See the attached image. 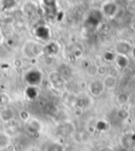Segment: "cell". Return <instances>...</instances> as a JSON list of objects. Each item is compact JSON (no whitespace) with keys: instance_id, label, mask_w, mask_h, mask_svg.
<instances>
[{"instance_id":"34","label":"cell","mask_w":135,"mask_h":151,"mask_svg":"<svg viewBox=\"0 0 135 151\" xmlns=\"http://www.w3.org/2000/svg\"><path fill=\"white\" fill-rule=\"evenodd\" d=\"M132 137H133V139H134V142H135V132L132 134Z\"/></svg>"},{"instance_id":"32","label":"cell","mask_w":135,"mask_h":151,"mask_svg":"<svg viewBox=\"0 0 135 151\" xmlns=\"http://www.w3.org/2000/svg\"><path fill=\"white\" fill-rule=\"evenodd\" d=\"M99 151H111L109 148H103V149H100Z\"/></svg>"},{"instance_id":"26","label":"cell","mask_w":135,"mask_h":151,"mask_svg":"<svg viewBox=\"0 0 135 151\" xmlns=\"http://www.w3.org/2000/svg\"><path fill=\"white\" fill-rule=\"evenodd\" d=\"M10 103V96L6 93H0V106H6Z\"/></svg>"},{"instance_id":"21","label":"cell","mask_w":135,"mask_h":151,"mask_svg":"<svg viewBox=\"0 0 135 151\" xmlns=\"http://www.w3.org/2000/svg\"><path fill=\"white\" fill-rule=\"evenodd\" d=\"M16 4H17V1H16V0H2V1H1L2 9L5 11L14 9L16 6Z\"/></svg>"},{"instance_id":"31","label":"cell","mask_w":135,"mask_h":151,"mask_svg":"<svg viewBox=\"0 0 135 151\" xmlns=\"http://www.w3.org/2000/svg\"><path fill=\"white\" fill-rule=\"evenodd\" d=\"M132 28L135 30V17H134V19H133V21H132Z\"/></svg>"},{"instance_id":"8","label":"cell","mask_w":135,"mask_h":151,"mask_svg":"<svg viewBox=\"0 0 135 151\" xmlns=\"http://www.w3.org/2000/svg\"><path fill=\"white\" fill-rule=\"evenodd\" d=\"M50 35V29L47 25H38L35 29V36L39 40H49Z\"/></svg>"},{"instance_id":"4","label":"cell","mask_w":135,"mask_h":151,"mask_svg":"<svg viewBox=\"0 0 135 151\" xmlns=\"http://www.w3.org/2000/svg\"><path fill=\"white\" fill-rule=\"evenodd\" d=\"M103 18V15H101V13H100V11L93 10V11H91L90 14L88 15L85 23H87V25L90 27V28H96V27H98L99 23L101 22Z\"/></svg>"},{"instance_id":"27","label":"cell","mask_w":135,"mask_h":151,"mask_svg":"<svg viewBox=\"0 0 135 151\" xmlns=\"http://www.w3.org/2000/svg\"><path fill=\"white\" fill-rule=\"evenodd\" d=\"M20 119H22L23 122H28L30 119V114H29L28 111H22L20 113Z\"/></svg>"},{"instance_id":"18","label":"cell","mask_w":135,"mask_h":151,"mask_svg":"<svg viewBox=\"0 0 135 151\" xmlns=\"http://www.w3.org/2000/svg\"><path fill=\"white\" fill-rule=\"evenodd\" d=\"M41 3L43 4L48 13L51 12H55L56 10V0H40Z\"/></svg>"},{"instance_id":"13","label":"cell","mask_w":135,"mask_h":151,"mask_svg":"<svg viewBox=\"0 0 135 151\" xmlns=\"http://www.w3.org/2000/svg\"><path fill=\"white\" fill-rule=\"evenodd\" d=\"M121 146L124 149H127V150H130V149L134 148L135 146V142L132 137V134H125V135L121 136Z\"/></svg>"},{"instance_id":"10","label":"cell","mask_w":135,"mask_h":151,"mask_svg":"<svg viewBox=\"0 0 135 151\" xmlns=\"http://www.w3.org/2000/svg\"><path fill=\"white\" fill-rule=\"evenodd\" d=\"M42 128V125L38 119H30L27 122V130L30 133H38Z\"/></svg>"},{"instance_id":"12","label":"cell","mask_w":135,"mask_h":151,"mask_svg":"<svg viewBox=\"0 0 135 151\" xmlns=\"http://www.w3.org/2000/svg\"><path fill=\"white\" fill-rule=\"evenodd\" d=\"M116 67L118 69H126L130 65V58L128 55H121V54H116L115 59H114Z\"/></svg>"},{"instance_id":"23","label":"cell","mask_w":135,"mask_h":151,"mask_svg":"<svg viewBox=\"0 0 135 151\" xmlns=\"http://www.w3.org/2000/svg\"><path fill=\"white\" fill-rule=\"evenodd\" d=\"M45 151H65V150H63V147L61 146L60 144L52 143V144H50L48 147H47Z\"/></svg>"},{"instance_id":"22","label":"cell","mask_w":135,"mask_h":151,"mask_svg":"<svg viewBox=\"0 0 135 151\" xmlns=\"http://www.w3.org/2000/svg\"><path fill=\"white\" fill-rule=\"evenodd\" d=\"M130 101V96L128 95L127 93H120L119 95L117 96V103L119 104L120 106H125L129 103Z\"/></svg>"},{"instance_id":"17","label":"cell","mask_w":135,"mask_h":151,"mask_svg":"<svg viewBox=\"0 0 135 151\" xmlns=\"http://www.w3.org/2000/svg\"><path fill=\"white\" fill-rule=\"evenodd\" d=\"M39 95V90H38V87H31L29 86L28 88L25 89V96L33 101V99H36Z\"/></svg>"},{"instance_id":"11","label":"cell","mask_w":135,"mask_h":151,"mask_svg":"<svg viewBox=\"0 0 135 151\" xmlns=\"http://www.w3.org/2000/svg\"><path fill=\"white\" fill-rule=\"evenodd\" d=\"M103 87H105V90H113L116 87V85H117V78L114 75L108 74V75H106L103 77Z\"/></svg>"},{"instance_id":"29","label":"cell","mask_w":135,"mask_h":151,"mask_svg":"<svg viewBox=\"0 0 135 151\" xmlns=\"http://www.w3.org/2000/svg\"><path fill=\"white\" fill-rule=\"evenodd\" d=\"M131 56L135 59V47H133L132 48V51H131Z\"/></svg>"},{"instance_id":"7","label":"cell","mask_w":135,"mask_h":151,"mask_svg":"<svg viewBox=\"0 0 135 151\" xmlns=\"http://www.w3.org/2000/svg\"><path fill=\"white\" fill-rule=\"evenodd\" d=\"M132 45L130 42L126 40H120L115 45V54H121V55H128L131 54Z\"/></svg>"},{"instance_id":"28","label":"cell","mask_w":135,"mask_h":151,"mask_svg":"<svg viewBox=\"0 0 135 151\" xmlns=\"http://www.w3.org/2000/svg\"><path fill=\"white\" fill-rule=\"evenodd\" d=\"M128 8H129L130 12H132L135 14V0H130V2H129V4H128Z\"/></svg>"},{"instance_id":"2","label":"cell","mask_w":135,"mask_h":151,"mask_svg":"<svg viewBox=\"0 0 135 151\" xmlns=\"http://www.w3.org/2000/svg\"><path fill=\"white\" fill-rule=\"evenodd\" d=\"M119 6L114 0H106L100 6V13L103 17L106 18H114L118 14Z\"/></svg>"},{"instance_id":"30","label":"cell","mask_w":135,"mask_h":151,"mask_svg":"<svg viewBox=\"0 0 135 151\" xmlns=\"http://www.w3.org/2000/svg\"><path fill=\"white\" fill-rule=\"evenodd\" d=\"M3 41V34H2V31H1V29H0V43Z\"/></svg>"},{"instance_id":"5","label":"cell","mask_w":135,"mask_h":151,"mask_svg":"<svg viewBox=\"0 0 135 151\" xmlns=\"http://www.w3.org/2000/svg\"><path fill=\"white\" fill-rule=\"evenodd\" d=\"M88 89H89V92L92 96H100L101 94L105 92V87H103V83L101 79H94L92 81L89 86H88Z\"/></svg>"},{"instance_id":"9","label":"cell","mask_w":135,"mask_h":151,"mask_svg":"<svg viewBox=\"0 0 135 151\" xmlns=\"http://www.w3.org/2000/svg\"><path fill=\"white\" fill-rule=\"evenodd\" d=\"M59 52V45L55 41H49L45 45H43V53L48 56H54Z\"/></svg>"},{"instance_id":"25","label":"cell","mask_w":135,"mask_h":151,"mask_svg":"<svg viewBox=\"0 0 135 151\" xmlns=\"http://www.w3.org/2000/svg\"><path fill=\"white\" fill-rule=\"evenodd\" d=\"M115 52H112V51H107L105 54H103V58L106 59V61H109V63H112L115 59Z\"/></svg>"},{"instance_id":"3","label":"cell","mask_w":135,"mask_h":151,"mask_svg":"<svg viewBox=\"0 0 135 151\" xmlns=\"http://www.w3.org/2000/svg\"><path fill=\"white\" fill-rule=\"evenodd\" d=\"M24 81L31 87H38L42 81V73L37 69H31L24 75Z\"/></svg>"},{"instance_id":"15","label":"cell","mask_w":135,"mask_h":151,"mask_svg":"<svg viewBox=\"0 0 135 151\" xmlns=\"http://www.w3.org/2000/svg\"><path fill=\"white\" fill-rule=\"evenodd\" d=\"M0 119H2L5 123L14 121V112L10 108H4L0 112Z\"/></svg>"},{"instance_id":"1","label":"cell","mask_w":135,"mask_h":151,"mask_svg":"<svg viewBox=\"0 0 135 151\" xmlns=\"http://www.w3.org/2000/svg\"><path fill=\"white\" fill-rule=\"evenodd\" d=\"M22 53L29 59L37 58L43 53V45L36 40H28L22 47Z\"/></svg>"},{"instance_id":"33","label":"cell","mask_w":135,"mask_h":151,"mask_svg":"<svg viewBox=\"0 0 135 151\" xmlns=\"http://www.w3.org/2000/svg\"><path fill=\"white\" fill-rule=\"evenodd\" d=\"M117 151H130V150H127V149H124V148H121V149H118Z\"/></svg>"},{"instance_id":"20","label":"cell","mask_w":135,"mask_h":151,"mask_svg":"<svg viewBox=\"0 0 135 151\" xmlns=\"http://www.w3.org/2000/svg\"><path fill=\"white\" fill-rule=\"evenodd\" d=\"M130 111L128 110L127 108H120L119 110L117 111V117L121 121H127V119H130Z\"/></svg>"},{"instance_id":"14","label":"cell","mask_w":135,"mask_h":151,"mask_svg":"<svg viewBox=\"0 0 135 151\" xmlns=\"http://www.w3.org/2000/svg\"><path fill=\"white\" fill-rule=\"evenodd\" d=\"M91 103V99L90 97L88 95H80L79 97H77L76 99L75 104H76V107L78 109H83V108H87Z\"/></svg>"},{"instance_id":"19","label":"cell","mask_w":135,"mask_h":151,"mask_svg":"<svg viewBox=\"0 0 135 151\" xmlns=\"http://www.w3.org/2000/svg\"><path fill=\"white\" fill-rule=\"evenodd\" d=\"M95 128L97 131H101V132L108 131L109 128H110V124L108 123L107 121H105V119H99V121H97V123H96Z\"/></svg>"},{"instance_id":"6","label":"cell","mask_w":135,"mask_h":151,"mask_svg":"<svg viewBox=\"0 0 135 151\" xmlns=\"http://www.w3.org/2000/svg\"><path fill=\"white\" fill-rule=\"evenodd\" d=\"M49 79H50L52 86L56 89H61L65 85V78H63L62 74L58 72V71H53L49 75Z\"/></svg>"},{"instance_id":"24","label":"cell","mask_w":135,"mask_h":151,"mask_svg":"<svg viewBox=\"0 0 135 151\" xmlns=\"http://www.w3.org/2000/svg\"><path fill=\"white\" fill-rule=\"evenodd\" d=\"M95 72H96V74H98L99 76H103V77L109 74L108 73V68L103 65H98V67H96Z\"/></svg>"},{"instance_id":"16","label":"cell","mask_w":135,"mask_h":151,"mask_svg":"<svg viewBox=\"0 0 135 151\" xmlns=\"http://www.w3.org/2000/svg\"><path fill=\"white\" fill-rule=\"evenodd\" d=\"M11 145V136L6 132L0 131V149L8 148Z\"/></svg>"}]
</instances>
